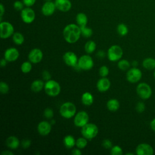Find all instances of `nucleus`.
I'll return each mask as SVG.
<instances>
[{"label": "nucleus", "instance_id": "obj_27", "mask_svg": "<svg viewBox=\"0 0 155 155\" xmlns=\"http://www.w3.org/2000/svg\"><path fill=\"white\" fill-rule=\"evenodd\" d=\"M142 65L147 70H153L155 68V59L151 58H146L143 61Z\"/></svg>", "mask_w": 155, "mask_h": 155}, {"label": "nucleus", "instance_id": "obj_23", "mask_svg": "<svg viewBox=\"0 0 155 155\" xmlns=\"http://www.w3.org/2000/svg\"><path fill=\"white\" fill-rule=\"evenodd\" d=\"M94 101L93 96L90 92H85L82 94L81 96L82 103L86 106L91 105Z\"/></svg>", "mask_w": 155, "mask_h": 155}, {"label": "nucleus", "instance_id": "obj_8", "mask_svg": "<svg viewBox=\"0 0 155 155\" xmlns=\"http://www.w3.org/2000/svg\"><path fill=\"white\" fill-rule=\"evenodd\" d=\"M137 95L143 99L150 98L152 94V90L150 86L145 82L140 83L136 87Z\"/></svg>", "mask_w": 155, "mask_h": 155}, {"label": "nucleus", "instance_id": "obj_49", "mask_svg": "<svg viewBox=\"0 0 155 155\" xmlns=\"http://www.w3.org/2000/svg\"><path fill=\"white\" fill-rule=\"evenodd\" d=\"M150 127H151V129L154 131H155V118L151 121V122H150Z\"/></svg>", "mask_w": 155, "mask_h": 155}, {"label": "nucleus", "instance_id": "obj_18", "mask_svg": "<svg viewBox=\"0 0 155 155\" xmlns=\"http://www.w3.org/2000/svg\"><path fill=\"white\" fill-rule=\"evenodd\" d=\"M56 9L62 12H67L70 10L72 4L70 0H54Z\"/></svg>", "mask_w": 155, "mask_h": 155}, {"label": "nucleus", "instance_id": "obj_31", "mask_svg": "<svg viewBox=\"0 0 155 155\" xmlns=\"http://www.w3.org/2000/svg\"><path fill=\"white\" fill-rule=\"evenodd\" d=\"M87 140L88 139L84 137H79L77 140H76V146L79 149L84 148L87 145Z\"/></svg>", "mask_w": 155, "mask_h": 155}, {"label": "nucleus", "instance_id": "obj_33", "mask_svg": "<svg viewBox=\"0 0 155 155\" xmlns=\"http://www.w3.org/2000/svg\"><path fill=\"white\" fill-rule=\"evenodd\" d=\"M81 30V35H82L85 38H90L93 35V30L86 26L80 27Z\"/></svg>", "mask_w": 155, "mask_h": 155}, {"label": "nucleus", "instance_id": "obj_50", "mask_svg": "<svg viewBox=\"0 0 155 155\" xmlns=\"http://www.w3.org/2000/svg\"><path fill=\"white\" fill-rule=\"evenodd\" d=\"M132 65L133 66V67H136L137 66V65H138V62H137V61H133V62H132Z\"/></svg>", "mask_w": 155, "mask_h": 155}, {"label": "nucleus", "instance_id": "obj_37", "mask_svg": "<svg viewBox=\"0 0 155 155\" xmlns=\"http://www.w3.org/2000/svg\"><path fill=\"white\" fill-rule=\"evenodd\" d=\"M24 4L22 1H16L13 2V7L17 11H21L24 8Z\"/></svg>", "mask_w": 155, "mask_h": 155}, {"label": "nucleus", "instance_id": "obj_30", "mask_svg": "<svg viewBox=\"0 0 155 155\" xmlns=\"http://www.w3.org/2000/svg\"><path fill=\"white\" fill-rule=\"evenodd\" d=\"M31 68H32V65L30 61H25L21 64V71L25 74H27L30 72V71L31 70Z\"/></svg>", "mask_w": 155, "mask_h": 155}, {"label": "nucleus", "instance_id": "obj_36", "mask_svg": "<svg viewBox=\"0 0 155 155\" xmlns=\"http://www.w3.org/2000/svg\"><path fill=\"white\" fill-rule=\"evenodd\" d=\"M99 73L101 77H107L109 73V69L106 65H102L100 67Z\"/></svg>", "mask_w": 155, "mask_h": 155}, {"label": "nucleus", "instance_id": "obj_45", "mask_svg": "<svg viewBox=\"0 0 155 155\" xmlns=\"http://www.w3.org/2000/svg\"><path fill=\"white\" fill-rule=\"evenodd\" d=\"M71 154L73 155H81L82 154L81 151L80 150L79 148H74L71 151Z\"/></svg>", "mask_w": 155, "mask_h": 155}, {"label": "nucleus", "instance_id": "obj_1", "mask_svg": "<svg viewBox=\"0 0 155 155\" xmlns=\"http://www.w3.org/2000/svg\"><path fill=\"white\" fill-rule=\"evenodd\" d=\"M81 36V28L77 24H69L63 30L64 38L69 44L76 42L79 39Z\"/></svg>", "mask_w": 155, "mask_h": 155}, {"label": "nucleus", "instance_id": "obj_5", "mask_svg": "<svg viewBox=\"0 0 155 155\" xmlns=\"http://www.w3.org/2000/svg\"><path fill=\"white\" fill-rule=\"evenodd\" d=\"M107 58L111 62H116L121 59L123 56L122 48L117 45H111L107 51Z\"/></svg>", "mask_w": 155, "mask_h": 155}, {"label": "nucleus", "instance_id": "obj_24", "mask_svg": "<svg viewBox=\"0 0 155 155\" xmlns=\"http://www.w3.org/2000/svg\"><path fill=\"white\" fill-rule=\"evenodd\" d=\"M119 102L116 99H110L107 102V107L108 110L112 112L116 111L119 108Z\"/></svg>", "mask_w": 155, "mask_h": 155}, {"label": "nucleus", "instance_id": "obj_4", "mask_svg": "<svg viewBox=\"0 0 155 155\" xmlns=\"http://www.w3.org/2000/svg\"><path fill=\"white\" fill-rule=\"evenodd\" d=\"M97 126L93 123H87L81 128V134L88 140H91L96 137L98 134Z\"/></svg>", "mask_w": 155, "mask_h": 155}, {"label": "nucleus", "instance_id": "obj_29", "mask_svg": "<svg viewBox=\"0 0 155 155\" xmlns=\"http://www.w3.org/2000/svg\"><path fill=\"white\" fill-rule=\"evenodd\" d=\"M116 30H117V33L121 36H124L127 35L128 32V27L124 23H120L118 24V25L117 26Z\"/></svg>", "mask_w": 155, "mask_h": 155}, {"label": "nucleus", "instance_id": "obj_51", "mask_svg": "<svg viewBox=\"0 0 155 155\" xmlns=\"http://www.w3.org/2000/svg\"><path fill=\"white\" fill-rule=\"evenodd\" d=\"M126 154H127V155H128V154H131V155H133V153H127Z\"/></svg>", "mask_w": 155, "mask_h": 155}, {"label": "nucleus", "instance_id": "obj_10", "mask_svg": "<svg viewBox=\"0 0 155 155\" xmlns=\"http://www.w3.org/2000/svg\"><path fill=\"white\" fill-rule=\"evenodd\" d=\"M36 15L35 11L29 7H24L21 11V18L25 24H31L35 19Z\"/></svg>", "mask_w": 155, "mask_h": 155}, {"label": "nucleus", "instance_id": "obj_26", "mask_svg": "<svg viewBox=\"0 0 155 155\" xmlns=\"http://www.w3.org/2000/svg\"><path fill=\"white\" fill-rule=\"evenodd\" d=\"M96 48V44L94 41L90 40L88 41L84 46V49L87 54H91Z\"/></svg>", "mask_w": 155, "mask_h": 155}, {"label": "nucleus", "instance_id": "obj_40", "mask_svg": "<svg viewBox=\"0 0 155 155\" xmlns=\"http://www.w3.org/2000/svg\"><path fill=\"white\" fill-rule=\"evenodd\" d=\"M102 145L104 148H105L106 149H110L113 147L111 141L108 139H105L103 140V141L102 142Z\"/></svg>", "mask_w": 155, "mask_h": 155}, {"label": "nucleus", "instance_id": "obj_11", "mask_svg": "<svg viewBox=\"0 0 155 155\" xmlns=\"http://www.w3.org/2000/svg\"><path fill=\"white\" fill-rule=\"evenodd\" d=\"M142 72L139 68L133 67L128 69L126 74V78L129 82L133 84L139 81L142 78Z\"/></svg>", "mask_w": 155, "mask_h": 155}, {"label": "nucleus", "instance_id": "obj_35", "mask_svg": "<svg viewBox=\"0 0 155 155\" xmlns=\"http://www.w3.org/2000/svg\"><path fill=\"white\" fill-rule=\"evenodd\" d=\"M9 91V86L8 85L4 82V81H1L0 82V92L1 94H7Z\"/></svg>", "mask_w": 155, "mask_h": 155}, {"label": "nucleus", "instance_id": "obj_3", "mask_svg": "<svg viewBox=\"0 0 155 155\" xmlns=\"http://www.w3.org/2000/svg\"><path fill=\"white\" fill-rule=\"evenodd\" d=\"M44 91L48 96L55 97L60 93L61 86L57 81L50 79L45 82Z\"/></svg>", "mask_w": 155, "mask_h": 155}, {"label": "nucleus", "instance_id": "obj_25", "mask_svg": "<svg viewBox=\"0 0 155 155\" xmlns=\"http://www.w3.org/2000/svg\"><path fill=\"white\" fill-rule=\"evenodd\" d=\"M63 143L64 146L67 148L70 149L72 148L74 145H76V140L73 136L67 135L64 138Z\"/></svg>", "mask_w": 155, "mask_h": 155}, {"label": "nucleus", "instance_id": "obj_22", "mask_svg": "<svg viewBox=\"0 0 155 155\" xmlns=\"http://www.w3.org/2000/svg\"><path fill=\"white\" fill-rule=\"evenodd\" d=\"M76 22L80 27L86 26L88 22L87 16L82 12L78 13L76 16Z\"/></svg>", "mask_w": 155, "mask_h": 155}, {"label": "nucleus", "instance_id": "obj_14", "mask_svg": "<svg viewBox=\"0 0 155 155\" xmlns=\"http://www.w3.org/2000/svg\"><path fill=\"white\" fill-rule=\"evenodd\" d=\"M56 10L54 2L45 1L41 7V13L45 16H51Z\"/></svg>", "mask_w": 155, "mask_h": 155}, {"label": "nucleus", "instance_id": "obj_17", "mask_svg": "<svg viewBox=\"0 0 155 155\" xmlns=\"http://www.w3.org/2000/svg\"><path fill=\"white\" fill-rule=\"evenodd\" d=\"M37 130L39 134L41 136H47L51 132V124L47 121H41L38 125Z\"/></svg>", "mask_w": 155, "mask_h": 155}, {"label": "nucleus", "instance_id": "obj_9", "mask_svg": "<svg viewBox=\"0 0 155 155\" xmlns=\"http://www.w3.org/2000/svg\"><path fill=\"white\" fill-rule=\"evenodd\" d=\"M88 114L85 111H80L76 113L74 116V124L77 127L82 128L87 123H88Z\"/></svg>", "mask_w": 155, "mask_h": 155}, {"label": "nucleus", "instance_id": "obj_19", "mask_svg": "<svg viewBox=\"0 0 155 155\" xmlns=\"http://www.w3.org/2000/svg\"><path fill=\"white\" fill-rule=\"evenodd\" d=\"M110 86V81L105 77H102L101 79L98 80L96 84V88L97 90L102 93L105 92L107 90H108Z\"/></svg>", "mask_w": 155, "mask_h": 155}, {"label": "nucleus", "instance_id": "obj_48", "mask_svg": "<svg viewBox=\"0 0 155 155\" xmlns=\"http://www.w3.org/2000/svg\"><path fill=\"white\" fill-rule=\"evenodd\" d=\"M97 55L100 58H103L105 56V53L104 51H99Z\"/></svg>", "mask_w": 155, "mask_h": 155}, {"label": "nucleus", "instance_id": "obj_42", "mask_svg": "<svg viewBox=\"0 0 155 155\" xmlns=\"http://www.w3.org/2000/svg\"><path fill=\"white\" fill-rule=\"evenodd\" d=\"M22 1L25 7H31V6H33L36 1V0H22Z\"/></svg>", "mask_w": 155, "mask_h": 155}, {"label": "nucleus", "instance_id": "obj_13", "mask_svg": "<svg viewBox=\"0 0 155 155\" xmlns=\"http://www.w3.org/2000/svg\"><path fill=\"white\" fill-rule=\"evenodd\" d=\"M29 61L33 64H38L40 62L43 58V53L41 49L35 48L32 49L28 54Z\"/></svg>", "mask_w": 155, "mask_h": 155}, {"label": "nucleus", "instance_id": "obj_12", "mask_svg": "<svg viewBox=\"0 0 155 155\" xmlns=\"http://www.w3.org/2000/svg\"><path fill=\"white\" fill-rule=\"evenodd\" d=\"M63 60L66 65L70 67H75L78 65V59L77 55L73 51H67L63 55Z\"/></svg>", "mask_w": 155, "mask_h": 155}, {"label": "nucleus", "instance_id": "obj_47", "mask_svg": "<svg viewBox=\"0 0 155 155\" xmlns=\"http://www.w3.org/2000/svg\"><path fill=\"white\" fill-rule=\"evenodd\" d=\"M1 155H13V153L10 150H5L1 153Z\"/></svg>", "mask_w": 155, "mask_h": 155}, {"label": "nucleus", "instance_id": "obj_2", "mask_svg": "<svg viewBox=\"0 0 155 155\" xmlns=\"http://www.w3.org/2000/svg\"><path fill=\"white\" fill-rule=\"evenodd\" d=\"M76 112V107L74 104L66 102L62 104L59 108V113L62 117L65 119H70L74 116Z\"/></svg>", "mask_w": 155, "mask_h": 155}, {"label": "nucleus", "instance_id": "obj_7", "mask_svg": "<svg viewBox=\"0 0 155 155\" xmlns=\"http://www.w3.org/2000/svg\"><path fill=\"white\" fill-rule=\"evenodd\" d=\"M0 36L2 39H7L13 35V25L8 21H1L0 23Z\"/></svg>", "mask_w": 155, "mask_h": 155}, {"label": "nucleus", "instance_id": "obj_43", "mask_svg": "<svg viewBox=\"0 0 155 155\" xmlns=\"http://www.w3.org/2000/svg\"><path fill=\"white\" fill-rule=\"evenodd\" d=\"M21 145L24 148H27L31 145V140L30 139H24L22 141Z\"/></svg>", "mask_w": 155, "mask_h": 155}, {"label": "nucleus", "instance_id": "obj_46", "mask_svg": "<svg viewBox=\"0 0 155 155\" xmlns=\"http://www.w3.org/2000/svg\"><path fill=\"white\" fill-rule=\"evenodd\" d=\"M7 62H8V61H7L4 58H3L1 59V63H0L1 66L2 67H4L6 66V65H7Z\"/></svg>", "mask_w": 155, "mask_h": 155}, {"label": "nucleus", "instance_id": "obj_41", "mask_svg": "<svg viewBox=\"0 0 155 155\" xmlns=\"http://www.w3.org/2000/svg\"><path fill=\"white\" fill-rule=\"evenodd\" d=\"M42 79L46 81L51 79V74L50 72L47 70H44L42 71Z\"/></svg>", "mask_w": 155, "mask_h": 155}, {"label": "nucleus", "instance_id": "obj_28", "mask_svg": "<svg viewBox=\"0 0 155 155\" xmlns=\"http://www.w3.org/2000/svg\"><path fill=\"white\" fill-rule=\"evenodd\" d=\"M12 39L15 44L21 45L24 42V36L20 32H15L12 35Z\"/></svg>", "mask_w": 155, "mask_h": 155}, {"label": "nucleus", "instance_id": "obj_52", "mask_svg": "<svg viewBox=\"0 0 155 155\" xmlns=\"http://www.w3.org/2000/svg\"><path fill=\"white\" fill-rule=\"evenodd\" d=\"M52 0H45V1H51Z\"/></svg>", "mask_w": 155, "mask_h": 155}, {"label": "nucleus", "instance_id": "obj_15", "mask_svg": "<svg viewBox=\"0 0 155 155\" xmlns=\"http://www.w3.org/2000/svg\"><path fill=\"white\" fill-rule=\"evenodd\" d=\"M136 153L137 155H152L154 153V150L150 145L142 143L137 146Z\"/></svg>", "mask_w": 155, "mask_h": 155}, {"label": "nucleus", "instance_id": "obj_32", "mask_svg": "<svg viewBox=\"0 0 155 155\" xmlns=\"http://www.w3.org/2000/svg\"><path fill=\"white\" fill-rule=\"evenodd\" d=\"M118 68L123 71L128 70L130 67V63L126 59H121L117 63Z\"/></svg>", "mask_w": 155, "mask_h": 155}, {"label": "nucleus", "instance_id": "obj_38", "mask_svg": "<svg viewBox=\"0 0 155 155\" xmlns=\"http://www.w3.org/2000/svg\"><path fill=\"white\" fill-rule=\"evenodd\" d=\"M44 115L45 117H46L48 119H50L53 117L54 113L53 110L50 108H47L45 109L44 111Z\"/></svg>", "mask_w": 155, "mask_h": 155}, {"label": "nucleus", "instance_id": "obj_21", "mask_svg": "<svg viewBox=\"0 0 155 155\" xmlns=\"http://www.w3.org/2000/svg\"><path fill=\"white\" fill-rule=\"evenodd\" d=\"M45 83L42 80L36 79L32 82L31 84V90L33 92L38 93L44 88Z\"/></svg>", "mask_w": 155, "mask_h": 155}, {"label": "nucleus", "instance_id": "obj_44", "mask_svg": "<svg viewBox=\"0 0 155 155\" xmlns=\"http://www.w3.org/2000/svg\"><path fill=\"white\" fill-rule=\"evenodd\" d=\"M5 13V7L2 5V4H0V18H1V22L2 21V18Z\"/></svg>", "mask_w": 155, "mask_h": 155}, {"label": "nucleus", "instance_id": "obj_34", "mask_svg": "<svg viewBox=\"0 0 155 155\" xmlns=\"http://www.w3.org/2000/svg\"><path fill=\"white\" fill-rule=\"evenodd\" d=\"M110 154L112 155H122L123 154L122 149L119 145L113 146L110 148Z\"/></svg>", "mask_w": 155, "mask_h": 155}, {"label": "nucleus", "instance_id": "obj_16", "mask_svg": "<svg viewBox=\"0 0 155 155\" xmlns=\"http://www.w3.org/2000/svg\"><path fill=\"white\" fill-rule=\"evenodd\" d=\"M19 56V52L15 47L8 48L5 50L4 54V58L8 62H14L18 59Z\"/></svg>", "mask_w": 155, "mask_h": 155}, {"label": "nucleus", "instance_id": "obj_53", "mask_svg": "<svg viewBox=\"0 0 155 155\" xmlns=\"http://www.w3.org/2000/svg\"><path fill=\"white\" fill-rule=\"evenodd\" d=\"M154 78H155V70H154Z\"/></svg>", "mask_w": 155, "mask_h": 155}, {"label": "nucleus", "instance_id": "obj_6", "mask_svg": "<svg viewBox=\"0 0 155 155\" xmlns=\"http://www.w3.org/2000/svg\"><path fill=\"white\" fill-rule=\"evenodd\" d=\"M93 60L89 54H84L78 59L77 66L79 69L90 70L93 67Z\"/></svg>", "mask_w": 155, "mask_h": 155}, {"label": "nucleus", "instance_id": "obj_20", "mask_svg": "<svg viewBox=\"0 0 155 155\" xmlns=\"http://www.w3.org/2000/svg\"><path fill=\"white\" fill-rule=\"evenodd\" d=\"M5 144L10 149L15 150L19 147L20 142L18 138L15 136H10L5 140Z\"/></svg>", "mask_w": 155, "mask_h": 155}, {"label": "nucleus", "instance_id": "obj_39", "mask_svg": "<svg viewBox=\"0 0 155 155\" xmlns=\"http://www.w3.org/2000/svg\"><path fill=\"white\" fill-rule=\"evenodd\" d=\"M145 108V105L144 103H143L142 102H139L137 103V104L136 105V110L137 112L141 113L144 111Z\"/></svg>", "mask_w": 155, "mask_h": 155}]
</instances>
